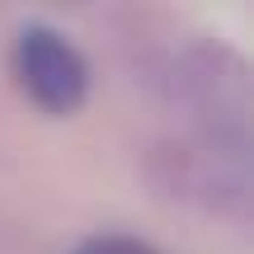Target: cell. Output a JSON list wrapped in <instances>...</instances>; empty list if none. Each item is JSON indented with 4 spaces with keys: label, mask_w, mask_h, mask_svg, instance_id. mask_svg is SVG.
Wrapping results in <instances>:
<instances>
[{
    "label": "cell",
    "mask_w": 254,
    "mask_h": 254,
    "mask_svg": "<svg viewBox=\"0 0 254 254\" xmlns=\"http://www.w3.org/2000/svg\"><path fill=\"white\" fill-rule=\"evenodd\" d=\"M14 80L28 99L52 118H66L85 104L90 94V62L80 57V47L66 33H57L52 24H24L14 33Z\"/></svg>",
    "instance_id": "1"
},
{
    "label": "cell",
    "mask_w": 254,
    "mask_h": 254,
    "mask_svg": "<svg viewBox=\"0 0 254 254\" xmlns=\"http://www.w3.org/2000/svg\"><path fill=\"white\" fill-rule=\"evenodd\" d=\"M71 254H160V250L146 245V240H132V236H90Z\"/></svg>",
    "instance_id": "2"
}]
</instances>
